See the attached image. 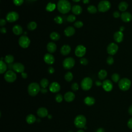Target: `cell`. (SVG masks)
<instances>
[{"mask_svg":"<svg viewBox=\"0 0 132 132\" xmlns=\"http://www.w3.org/2000/svg\"><path fill=\"white\" fill-rule=\"evenodd\" d=\"M50 38L53 41H58L60 39V35L55 31L52 32L50 35Z\"/></svg>","mask_w":132,"mask_h":132,"instance_id":"f546056e","label":"cell"},{"mask_svg":"<svg viewBox=\"0 0 132 132\" xmlns=\"http://www.w3.org/2000/svg\"><path fill=\"white\" fill-rule=\"evenodd\" d=\"M74 2H76V3H77V2H79L80 0H72Z\"/></svg>","mask_w":132,"mask_h":132,"instance_id":"6125c7cd","label":"cell"},{"mask_svg":"<svg viewBox=\"0 0 132 132\" xmlns=\"http://www.w3.org/2000/svg\"><path fill=\"white\" fill-rule=\"evenodd\" d=\"M55 100L58 103H61L63 100L62 95L61 94H57L55 96Z\"/></svg>","mask_w":132,"mask_h":132,"instance_id":"60d3db41","label":"cell"},{"mask_svg":"<svg viewBox=\"0 0 132 132\" xmlns=\"http://www.w3.org/2000/svg\"><path fill=\"white\" fill-rule=\"evenodd\" d=\"M37 27V24L34 21L30 22L27 25V28L29 30H34Z\"/></svg>","mask_w":132,"mask_h":132,"instance_id":"836d02e7","label":"cell"},{"mask_svg":"<svg viewBox=\"0 0 132 132\" xmlns=\"http://www.w3.org/2000/svg\"><path fill=\"white\" fill-rule=\"evenodd\" d=\"M111 7L110 3L106 0L101 1L97 5V9L100 12H105L109 10Z\"/></svg>","mask_w":132,"mask_h":132,"instance_id":"8992f818","label":"cell"},{"mask_svg":"<svg viewBox=\"0 0 132 132\" xmlns=\"http://www.w3.org/2000/svg\"><path fill=\"white\" fill-rule=\"evenodd\" d=\"M118 85L121 90L126 91L129 89L131 86V81L127 78H123L119 80Z\"/></svg>","mask_w":132,"mask_h":132,"instance_id":"5b68a950","label":"cell"},{"mask_svg":"<svg viewBox=\"0 0 132 132\" xmlns=\"http://www.w3.org/2000/svg\"><path fill=\"white\" fill-rule=\"evenodd\" d=\"M7 69V66L6 64L3 61L1 60L0 61V73L3 74L4 73Z\"/></svg>","mask_w":132,"mask_h":132,"instance_id":"4dcf8cb0","label":"cell"},{"mask_svg":"<svg viewBox=\"0 0 132 132\" xmlns=\"http://www.w3.org/2000/svg\"><path fill=\"white\" fill-rule=\"evenodd\" d=\"M121 18L123 22H129L132 20V15L129 12L124 11L121 14Z\"/></svg>","mask_w":132,"mask_h":132,"instance_id":"e0dca14e","label":"cell"},{"mask_svg":"<svg viewBox=\"0 0 132 132\" xmlns=\"http://www.w3.org/2000/svg\"><path fill=\"white\" fill-rule=\"evenodd\" d=\"M48 84H49L48 80H47V79H46L45 78L42 79L40 81V86L42 88H45L46 87H47L48 86Z\"/></svg>","mask_w":132,"mask_h":132,"instance_id":"d590c367","label":"cell"},{"mask_svg":"<svg viewBox=\"0 0 132 132\" xmlns=\"http://www.w3.org/2000/svg\"><path fill=\"white\" fill-rule=\"evenodd\" d=\"M72 11L75 15H79L82 11V9L80 5H75L72 7Z\"/></svg>","mask_w":132,"mask_h":132,"instance_id":"cb8c5ba5","label":"cell"},{"mask_svg":"<svg viewBox=\"0 0 132 132\" xmlns=\"http://www.w3.org/2000/svg\"><path fill=\"white\" fill-rule=\"evenodd\" d=\"M75 32V28L72 26L67 27L64 30V34L67 37L72 36Z\"/></svg>","mask_w":132,"mask_h":132,"instance_id":"7402d4cb","label":"cell"},{"mask_svg":"<svg viewBox=\"0 0 132 132\" xmlns=\"http://www.w3.org/2000/svg\"><path fill=\"white\" fill-rule=\"evenodd\" d=\"M13 70L16 73H23L25 70L24 65L20 62H15L13 64Z\"/></svg>","mask_w":132,"mask_h":132,"instance_id":"4fadbf2b","label":"cell"},{"mask_svg":"<svg viewBox=\"0 0 132 132\" xmlns=\"http://www.w3.org/2000/svg\"><path fill=\"white\" fill-rule=\"evenodd\" d=\"M6 24V21L3 19H1L0 20V25L1 26H4Z\"/></svg>","mask_w":132,"mask_h":132,"instance_id":"f907efd6","label":"cell"},{"mask_svg":"<svg viewBox=\"0 0 132 132\" xmlns=\"http://www.w3.org/2000/svg\"><path fill=\"white\" fill-rule=\"evenodd\" d=\"M4 60L8 64L12 63L14 61V57L12 55H7L4 58Z\"/></svg>","mask_w":132,"mask_h":132,"instance_id":"d6a6232c","label":"cell"},{"mask_svg":"<svg viewBox=\"0 0 132 132\" xmlns=\"http://www.w3.org/2000/svg\"><path fill=\"white\" fill-rule=\"evenodd\" d=\"M50 91L53 93H56L60 91V85L56 81L52 82L49 86Z\"/></svg>","mask_w":132,"mask_h":132,"instance_id":"9a60e30c","label":"cell"},{"mask_svg":"<svg viewBox=\"0 0 132 132\" xmlns=\"http://www.w3.org/2000/svg\"><path fill=\"white\" fill-rule=\"evenodd\" d=\"M26 121L29 124H33L36 121V117L32 114H29L27 116L26 118Z\"/></svg>","mask_w":132,"mask_h":132,"instance_id":"4316f807","label":"cell"},{"mask_svg":"<svg viewBox=\"0 0 132 132\" xmlns=\"http://www.w3.org/2000/svg\"><path fill=\"white\" fill-rule=\"evenodd\" d=\"M19 15L18 12L15 11H10L7 14L6 19L7 22L12 23L15 22L19 19Z\"/></svg>","mask_w":132,"mask_h":132,"instance_id":"30bf717a","label":"cell"},{"mask_svg":"<svg viewBox=\"0 0 132 132\" xmlns=\"http://www.w3.org/2000/svg\"><path fill=\"white\" fill-rule=\"evenodd\" d=\"M127 126L128 127L132 129V118H131L130 119H129V120L128 121V122H127Z\"/></svg>","mask_w":132,"mask_h":132,"instance_id":"7dc6e473","label":"cell"},{"mask_svg":"<svg viewBox=\"0 0 132 132\" xmlns=\"http://www.w3.org/2000/svg\"><path fill=\"white\" fill-rule=\"evenodd\" d=\"M30 43V40L27 36L22 35L19 38V44L21 47L23 48H27L29 46Z\"/></svg>","mask_w":132,"mask_h":132,"instance_id":"ba28073f","label":"cell"},{"mask_svg":"<svg viewBox=\"0 0 132 132\" xmlns=\"http://www.w3.org/2000/svg\"><path fill=\"white\" fill-rule=\"evenodd\" d=\"M106 62L109 65H111L113 64V62H114V59H113V58L111 56H109L107 57V60H106Z\"/></svg>","mask_w":132,"mask_h":132,"instance_id":"7bdbcfd3","label":"cell"},{"mask_svg":"<svg viewBox=\"0 0 132 132\" xmlns=\"http://www.w3.org/2000/svg\"><path fill=\"white\" fill-rule=\"evenodd\" d=\"M118 50V46L116 43H110L107 47V52L110 55H114Z\"/></svg>","mask_w":132,"mask_h":132,"instance_id":"7c38bea8","label":"cell"},{"mask_svg":"<svg viewBox=\"0 0 132 132\" xmlns=\"http://www.w3.org/2000/svg\"><path fill=\"white\" fill-rule=\"evenodd\" d=\"M21 76H22V77L23 78H24V79L26 78L27 77V76H28L27 74L26 73H25V72H23V73H21Z\"/></svg>","mask_w":132,"mask_h":132,"instance_id":"f5cc1de1","label":"cell"},{"mask_svg":"<svg viewBox=\"0 0 132 132\" xmlns=\"http://www.w3.org/2000/svg\"><path fill=\"white\" fill-rule=\"evenodd\" d=\"M79 61H80V64H81L82 65H86L88 63V60L86 58H80Z\"/></svg>","mask_w":132,"mask_h":132,"instance_id":"f6af8a7d","label":"cell"},{"mask_svg":"<svg viewBox=\"0 0 132 132\" xmlns=\"http://www.w3.org/2000/svg\"><path fill=\"white\" fill-rule=\"evenodd\" d=\"M75 61L72 57H69L65 58L62 62V65L65 69H71L75 65Z\"/></svg>","mask_w":132,"mask_h":132,"instance_id":"52a82bcc","label":"cell"},{"mask_svg":"<svg viewBox=\"0 0 132 132\" xmlns=\"http://www.w3.org/2000/svg\"><path fill=\"white\" fill-rule=\"evenodd\" d=\"M68 132H73V131H72V130H70V131H68Z\"/></svg>","mask_w":132,"mask_h":132,"instance_id":"03108f58","label":"cell"},{"mask_svg":"<svg viewBox=\"0 0 132 132\" xmlns=\"http://www.w3.org/2000/svg\"><path fill=\"white\" fill-rule=\"evenodd\" d=\"M113 38L114 41L117 43H120L123 39V34L122 31H116L113 35Z\"/></svg>","mask_w":132,"mask_h":132,"instance_id":"44dd1931","label":"cell"},{"mask_svg":"<svg viewBox=\"0 0 132 132\" xmlns=\"http://www.w3.org/2000/svg\"><path fill=\"white\" fill-rule=\"evenodd\" d=\"M128 5L126 2H121L119 3L118 5V8L119 9L123 12H124L128 8Z\"/></svg>","mask_w":132,"mask_h":132,"instance_id":"83f0119b","label":"cell"},{"mask_svg":"<svg viewBox=\"0 0 132 132\" xmlns=\"http://www.w3.org/2000/svg\"><path fill=\"white\" fill-rule=\"evenodd\" d=\"M128 113L129 114L132 116V105L130 106L128 108Z\"/></svg>","mask_w":132,"mask_h":132,"instance_id":"6f0895ef","label":"cell"},{"mask_svg":"<svg viewBox=\"0 0 132 132\" xmlns=\"http://www.w3.org/2000/svg\"><path fill=\"white\" fill-rule=\"evenodd\" d=\"M0 31H1V32L2 33H3V34H5V33L6 32V31H7V30H6V28L5 27H3L1 28Z\"/></svg>","mask_w":132,"mask_h":132,"instance_id":"816d5d0a","label":"cell"},{"mask_svg":"<svg viewBox=\"0 0 132 132\" xmlns=\"http://www.w3.org/2000/svg\"><path fill=\"white\" fill-rule=\"evenodd\" d=\"M12 66H13V64L12 63L8 64V65L9 69H12Z\"/></svg>","mask_w":132,"mask_h":132,"instance_id":"91938a15","label":"cell"},{"mask_svg":"<svg viewBox=\"0 0 132 132\" xmlns=\"http://www.w3.org/2000/svg\"><path fill=\"white\" fill-rule=\"evenodd\" d=\"M71 51V48L70 45L65 44L63 45L60 48V53L63 55L66 56L70 54Z\"/></svg>","mask_w":132,"mask_h":132,"instance_id":"ffe728a7","label":"cell"},{"mask_svg":"<svg viewBox=\"0 0 132 132\" xmlns=\"http://www.w3.org/2000/svg\"><path fill=\"white\" fill-rule=\"evenodd\" d=\"M96 132H105V130H104V128H102V127H100V128H98L96 130Z\"/></svg>","mask_w":132,"mask_h":132,"instance_id":"9f6ffc18","label":"cell"},{"mask_svg":"<svg viewBox=\"0 0 132 132\" xmlns=\"http://www.w3.org/2000/svg\"><path fill=\"white\" fill-rule=\"evenodd\" d=\"M87 10L89 13H92V14H94V13H95L97 12V9L96 8V7H95L94 5H90L88 7Z\"/></svg>","mask_w":132,"mask_h":132,"instance_id":"8d00e7d4","label":"cell"},{"mask_svg":"<svg viewBox=\"0 0 132 132\" xmlns=\"http://www.w3.org/2000/svg\"><path fill=\"white\" fill-rule=\"evenodd\" d=\"M47 50L50 53H53L56 52L57 46L55 43L53 42H50L47 43L46 46Z\"/></svg>","mask_w":132,"mask_h":132,"instance_id":"603a6c76","label":"cell"},{"mask_svg":"<svg viewBox=\"0 0 132 132\" xmlns=\"http://www.w3.org/2000/svg\"><path fill=\"white\" fill-rule=\"evenodd\" d=\"M75 97V95L73 92L69 91L66 92L64 95V100L67 102H71L73 101Z\"/></svg>","mask_w":132,"mask_h":132,"instance_id":"ac0fdd59","label":"cell"},{"mask_svg":"<svg viewBox=\"0 0 132 132\" xmlns=\"http://www.w3.org/2000/svg\"><path fill=\"white\" fill-rule=\"evenodd\" d=\"M44 62L48 64H52L55 62V58L50 53H46L44 55L43 58Z\"/></svg>","mask_w":132,"mask_h":132,"instance_id":"2e32d148","label":"cell"},{"mask_svg":"<svg viewBox=\"0 0 132 132\" xmlns=\"http://www.w3.org/2000/svg\"><path fill=\"white\" fill-rule=\"evenodd\" d=\"M71 88L72 89V90H73L74 91H76L78 90L79 88V86L78 85L77 82H74L72 84L71 86Z\"/></svg>","mask_w":132,"mask_h":132,"instance_id":"ee69618b","label":"cell"},{"mask_svg":"<svg viewBox=\"0 0 132 132\" xmlns=\"http://www.w3.org/2000/svg\"><path fill=\"white\" fill-rule=\"evenodd\" d=\"M57 7L59 12L66 14L70 11L71 5L68 0H59L57 3Z\"/></svg>","mask_w":132,"mask_h":132,"instance_id":"6da1fadb","label":"cell"},{"mask_svg":"<svg viewBox=\"0 0 132 132\" xmlns=\"http://www.w3.org/2000/svg\"><path fill=\"white\" fill-rule=\"evenodd\" d=\"M111 79L114 82H117L120 79V75L117 73H114L111 76Z\"/></svg>","mask_w":132,"mask_h":132,"instance_id":"74e56055","label":"cell"},{"mask_svg":"<svg viewBox=\"0 0 132 132\" xmlns=\"http://www.w3.org/2000/svg\"><path fill=\"white\" fill-rule=\"evenodd\" d=\"M24 1V0H13V2L15 6H19L23 3Z\"/></svg>","mask_w":132,"mask_h":132,"instance_id":"bcb514c9","label":"cell"},{"mask_svg":"<svg viewBox=\"0 0 132 132\" xmlns=\"http://www.w3.org/2000/svg\"><path fill=\"white\" fill-rule=\"evenodd\" d=\"M56 8V5L55 4H53V3H52L51 2L48 3L46 6V11H48V12H52L53 11V10H55V9Z\"/></svg>","mask_w":132,"mask_h":132,"instance_id":"1f68e13d","label":"cell"},{"mask_svg":"<svg viewBox=\"0 0 132 132\" xmlns=\"http://www.w3.org/2000/svg\"><path fill=\"white\" fill-rule=\"evenodd\" d=\"M54 21L56 23L58 24H61L63 22V19L61 16L59 15H57L54 18Z\"/></svg>","mask_w":132,"mask_h":132,"instance_id":"ab89813d","label":"cell"},{"mask_svg":"<svg viewBox=\"0 0 132 132\" xmlns=\"http://www.w3.org/2000/svg\"><path fill=\"white\" fill-rule=\"evenodd\" d=\"M83 23L82 21H76L74 23V26L76 27V28H81V27H82L83 26Z\"/></svg>","mask_w":132,"mask_h":132,"instance_id":"b9f144b4","label":"cell"},{"mask_svg":"<svg viewBox=\"0 0 132 132\" xmlns=\"http://www.w3.org/2000/svg\"><path fill=\"white\" fill-rule=\"evenodd\" d=\"M76 20V16L74 14H70L67 18V21L69 22H73Z\"/></svg>","mask_w":132,"mask_h":132,"instance_id":"f35d334b","label":"cell"},{"mask_svg":"<svg viewBox=\"0 0 132 132\" xmlns=\"http://www.w3.org/2000/svg\"><path fill=\"white\" fill-rule=\"evenodd\" d=\"M41 88L40 85L37 82L30 83L27 88L28 94L32 96H35L40 91Z\"/></svg>","mask_w":132,"mask_h":132,"instance_id":"7a4b0ae2","label":"cell"},{"mask_svg":"<svg viewBox=\"0 0 132 132\" xmlns=\"http://www.w3.org/2000/svg\"><path fill=\"white\" fill-rule=\"evenodd\" d=\"M77 132H84V131L82 129H79L78 131H77Z\"/></svg>","mask_w":132,"mask_h":132,"instance_id":"be15d7a7","label":"cell"},{"mask_svg":"<svg viewBox=\"0 0 132 132\" xmlns=\"http://www.w3.org/2000/svg\"><path fill=\"white\" fill-rule=\"evenodd\" d=\"M102 87L104 90L107 92H109L113 88V84L109 79H106L102 82Z\"/></svg>","mask_w":132,"mask_h":132,"instance_id":"5bb4252c","label":"cell"},{"mask_svg":"<svg viewBox=\"0 0 132 132\" xmlns=\"http://www.w3.org/2000/svg\"><path fill=\"white\" fill-rule=\"evenodd\" d=\"M89 2H90V0H82V2L85 4H88L89 3Z\"/></svg>","mask_w":132,"mask_h":132,"instance_id":"680465c9","label":"cell"},{"mask_svg":"<svg viewBox=\"0 0 132 132\" xmlns=\"http://www.w3.org/2000/svg\"><path fill=\"white\" fill-rule=\"evenodd\" d=\"M113 16L115 18H118L120 16V13H119V11H116L113 13Z\"/></svg>","mask_w":132,"mask_h":132,"instance_id":"c3c4849f","label":"cell"},{"mask_svg":"<svg viewBox=\"0 0 132 132\" xmlns=\"http://www.w3.org/2000/svg\"><path fill=\"white\" fill-rule=\"evenodd\" d=\"M95 99L92 96H87L84 99V103L88 106H92L95 103Z\"/></svg>","mask_w":132,"mask_h":132,"instance_id":"484cf974","label":"cell"},{"mask_svg":"<svg viewBox=\"0 0 132 132\" xmlns=\"http://www.w3.org/2000/svg\"><path fill=\"white\" fill-rule=\"evenodd\" d=\"M93 84V81L92 79L89 77H85L81 81L80 86L82 90L85 91H88L90 90Z\"/></svg>","mask_w":132,"mask_h":132,"instance_id":"277c9868","label":"cell"},{"mask_svg":"<svg viewBox=\"0 0 132 132\" xmlns=\"http://www.w3.org/2000/svg\"><path fill=\"white\" fill-rule=\"evenodd\" d=\"M40 91L42 93H45L47 92V90L46 88H42L41 89Z\"/></svg>","mask_w":132,"mask_h":132,"instance_id":"db71d44e","label":"cell"},{"mask_svg":"<svg viewBox=\"0 0 132 132\" xmlns=\"http://www.w3.org/2000/svg\"><path fill=\"white\" fill-rule=\"evenodd\" d=\"M95 84L97 86H100L102 85V82L99 80H96L95 81Z\"/></svg>","mask_w":132,"mask_h":132,"instance_id":"11a10c76","label":"cell"},{"mask_svg":"<svg viewBox=\"0 0 132 132\" xmlns=\"http://www.w3.org/2000/svg\"><path fill=\"white\" fill-rule=\"evenodd\" d=\"M124 27H123V26H121L120 28V31H123V30H124Z\"/></svg>","mask_w":132,"mask_h":132,"instance_id":"94428289","label":"cell"},{"mask_svg":"<svg viewBox=\"0 0 132 132\" xmlns=\"http://www.w3.org/2000/svg\"><path fill=\"white\" fill-rule=\"evenodd\" d=\"M86 53V48L82 45H77L75 50V54L78 57H82Z\"/></svg>","mask_w":132,"mask_h":132,"instance_id":"8fae6325","label":"cell"},{"mask_svg":"<svg viewBox=\"0 0 132 132\" xmlns=\"http://www.w3.org/2000/svg\"><path fill=\"white\" fill-rule=\"evenodd\" d=\"M31 1H37V0H31Z\"/></svg>","mask_w":132,"mask_h":132,"instance_id":"003e7915","label":"cell"},{"mask_svg":"<svg viewBox=\"0 0 132 132\" xmlns=\"http://www.w3.org/2000/svg\"><path fill=\"white\" fill-rule=\"evenodd\" d=\"M54 72H55V70H54V68H53L52 67H50L48 68V72L50 74H53L54 73Z\"/></svg>","mask_w":132,"mask_h":132,"instance_id":"681fc988","label":"cell"},{"mask_svg":"<svg viewBox=\"0 0 132 132\" xmlns=\"http://www.w3.org/2000/svg\"><path fill=\"white\" fill-rule=\"evenodd\" d=\"M73 78V75L72 73L70 72H68L64 75L65 80L68 82L72 81Z\"/></svg>","mask_w":132,"mask_h":132,"instance_id":"e575fe53","label":"cell"},{"mask_svg":"<svg viewBox=\"0 0 132 132\" xmlns=\"http://www.w3.org/2000/svg\"><path fill=\"white\" fill-rule=\"evenodd\" d=\"M12 31L15 35H20L23 33V28L19 25H15L12 28Z\"/></svg>","mask_w":132,"mask_h":132,"instance_id":"d4e9b609","label":"cell"},{"mask_svg":"<svg viewBox=\"0 0 132 132\" xmlns=\"http://www.w3.org/2000/svg\"><path fill=\"white\" fill-rule=\"evenodd\" d=\"M48 118L49 119H51V118H52V116H51V115H48Z\"/></svg>","mask_w":132,"mask_h":132,"instance_id":"e7e4bbea","label":"cell"},{"mask_svg":"<svg viewBox=\"0 0 132 132\" xmlns=\"http://www.w3.org/2000/svg\"><path fill=\"white\" fill-rule=\"evenodd\" d=\"M107 75V72L105 70H101L98 73V77L101 80L104 79Z\"/></svg>","mask_w":132,"mask_h":132,"instance_id":"f1b7e54d","label":"cell"},{"mask_svg":"<svg viewBox=\"0 0 132 132\" xmlns=\"http://www.w3.org/2000/svg\"><path fill=\"white\" fill-rule=\"evenodd\" d=\"M4 79L8 82H13L16 79V74L13 71L8 70L4 75Z\"/></svg>","mask_w":132,"mask_h":132,"instance_id":"9c48e42d","label":"cell"},{"mask_svg":"<svg viewBox=\"0 0 132 132\" xmlns=\"http://www.w3.org/2000/svg\"><path fill=\"white\" fill-rule=\"evenodd\" d=\"M87 120L84 115L79 114L77 116L74 121L75 126L78 128H84L86 126Z\"/></svg>","mask_w":132,"mask_h":132,"instance_id":"3957f363","label":"cell"},{"mask_svg":"<svg viewBox=\"0 0 132 132\" xmlns=\"http://www.w3.org/2000/svg\"><path fill=\"white\" fill-rule=\"evenodd\" d=\"M37 115L41 118H44L48 116V111L45 107H40L37 111Z\"/></svg>","mask_w":132,"mask_h":132,"instance_id":"d6986e66","label":"cell"}]
</instances>
